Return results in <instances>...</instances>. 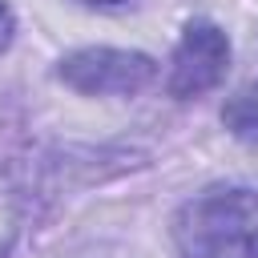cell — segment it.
<instances>
[{
  "label": "cell",
  "mask_w": 258,
  "mask_h": 258,
  "mask_svg": "<svg viewBox=\"0 0 258 258\" xmlns=\"http://www.w3.org/2000/svg\"><path fill=\"white\" fill-rule=\"evenodd\" d=\"M85 4H97V8H121V4H129V0H85Z\"/></svg>",
  "instance_id": "6"
},
{
  "label": "cell",
  "mask_w": 258,
  "mask_h": 258,
  "mask_svg": "<svg viewBox=\"0 0 258 258\" xmlns=\"http://www.w3.org/2000/svg\"><path fill=\"white\" fill-rule=\"evenodd\" d=\"M226 69H230V36L214 20L198 16V20H189L181 28V40L173 48V60H169V97H177V101L202 97V93H210V89L222 85Z\"/></svg>",
  "instance_id": "3"
},
{
  "label": "cell",
  "mask_w": 258,
  "mask_h": 258,
  "mask_svg": "<svg viewBox=\"0 0 258 258\" xmlns=\"http://www.w3.org/2000/svg\"><path fill=\"white\" fill-rule=\"evenodd\" d=\"M157 77V60L133 48H77L56 60V81L81 97H133L149 89Z\"/></svg>",
  "instance_id": "2"
},
{
  "label": "cell",
  "mask_w": 258,
  "mask_h": 258,
  "mask_svg": "<svg viewBox=\"0 0 258 258\" xmlns=\"http://www.w3.org/2000/svg\"><path fill=\"white\" fill-rule=\"evenodd\" d=\"M177 258H258V189L214 185L173 218Z\"/></svg>",
  "instance_id": "1"
},
{
  "label": "cell",
  "mask_w": 258,
  "mask_h": 258,
  "mask_svg": "<svg viewBox=\"0 0 258 258\" xmlns=\"http://www.w3.org/2000/svg\"><path fill=\"white\" fill-rule=\"evenodd\" d=\"M12 40H16V12L0 0V52H8Z\"/></svg>",
  "instance_id": "5"
},
{
  "label": "cell",
  "mask_w": 258,
  "mask_h": 258,
  "mask_svg": "<svg viewBox=\"0 0 258 258\" xmlns=\"http://www.w3.org/2000/svg\"><path fill=\"white\" fill-rule=\"evenodd\" d=\"M222 125H226L238 141L258 145V89L234 93V97L222 105Z\"/></svg>",
  "instance_id": "4"
}]
</instances>
